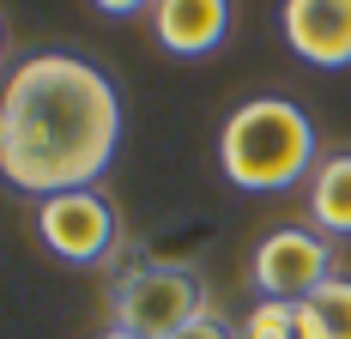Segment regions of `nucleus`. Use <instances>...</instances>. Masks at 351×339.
I'll return each instance as SVG.
<instances>
[{
    "label": "nucleus",
    "mask_w": 351,
    "mask_h": 339,
    "mask_svg": "<svg viewBox=\"0 0 351 339\" xmlns=\"http://www.w3.org/2000/svg\"><path fill=\"white\" fill-rule=\"evenodd\" d=\"M121 145V91L97 61L67 49H36L6 73L0 91V176L31 194L97 188Z\"/></svg>",
    "instance_id": "obj_1"
},
{
    "label": "nucleus",
    "mask_w": 351,
    "mask_h": 339,
    "mask_svg": "<svg viewBox=\"0 0 351 339\" xmlns=\"http://www.w3.org/2000/svg\"><path fill=\"white\" fill-rule=\"evenodd\" d=\"M315 164V121L291 97H248L218 128V170L243 194H285V188L309 182Z\"/></svg>",
    "instance_id": "obj_2"
},
{
    "label": "nucleus",
    "mask_w": 351,
    "mask_h": 339,
    "mask_svg": "<svg viewBox=\"0 0 351 339\" xmlns=\"http://www.w3.org/2000/svg\"><path fill=\"white\" fill-rule=\"evenodd\" d=\"M206 309V279L194 267H176V261H140V267L115 272L109 285V327L140 339H176L188 334Z\"/></svg>",
    "instance_id": "obj_3"
},
{
    "label": "nucleus",
    "mask_w": 351,
    "mask_h": 339,
    "mask_svg": "<svg viewBox=\"0 0 351 339\" xmlns=\"http://www.w3.org/2000/svg\"><path fill=\"white\" fill-rule=\"evenodd\" d=\"M339 272L333 261V242L321 237L315 224H279L254 242V261H248V279L267 303H309L321 285Z\"/></svg>",
    "instance_id": "obj_4"
},
{
    "label": "nucleus",
    "mask_w": 351,
    "mask_h": 339,
    "mask_svg": "<svg viewBox=\"0 0 351 339\" xmlns=\"http://www.w3.org/2000/svg\"><path fill=\"white\" fill-rule=\"evenodd\" d=\"M31 224L43 237V248L55 261H67V267H104L115 255V242H121V218H115L109 194H97V188H73V194L36 200Z\"/></svg>",
    "instance_id": "obj_5"
},
{
    "label": "nucleus",
    "mask_w": 351,
    "mask_h": 339,
    "mask_svg": "<svg viewBox=\"0 0 351 339\" xmlns=\"http://www.w3.org/2000/svg\"><path fill=\"white\" fill-rule=\"evenodd\" d=\"M285 49L309 67H351V0H285Z\"/></svg>",
    "instance_id": "obj_6"
},
{
    "label": "nucleus",
    "mask_w": 351,
    "mask_h": 339,
    "mask_svg": "<svg viewBox=\"0 0 351 339\" xmlns=\"http://www.w3.org/2000/svg\"><path fill=\"white\" fill-rule=\"evenodd\" d=\"M230 0H158L152 6V31L158 43L182 55V61H194V55H212L224 36H230Z\"/></svg>",
    "instance_id": "obj_7"
},
{
    "label": "nucleus",
    "mask_w": 351,
    "mask_h": 339,
    "mask_svg": "<svg viewBox=\"0 0 351 339\" xmlns=\"http://www.w3.org/2000/svg\"><path fill=\"white\" fill-rule=\"evenodd\" d=\"M309 224L327 242L351 237V152H327L309 176Z\"/></svg>",
    "instance_id": "obj_8"
},
{
    "label": "nucleus",
    "mask_w": 351,
    "mask_h": 339,
    "mask_svg": "<svg viewBox=\"0 0 351 339\" xmlns=\"http://www.w3.org/2000/svg\"><path fill=\"white\" fill-rule=\"evenodd\" d=\"M297 339H351V272H333L309 303H297Z\"/></svg>",
    "instance_id": "obj_9"
},
{
    "label": "nucleus",
    "mask_w": 351,
    "mask_h": 339,
    "mask_svg": "<svg viewBox=\"0 0 351 339\" xmlns=\"http://www.w3.org/2000/svg\"><path fill=\"white\" fill-rule=\"evenodd\" d=\"M237 334L243 339H297V303H254Z\"/></svg>",
    "instance_id": "obj_10"
},
{
    "label": "nucleus",
    "mask_w": 351,
    "mask_h": 339,
    "mask_svg": "<svg viewBox=\"0 0 351 339\" xmlns=\"http://www.w3.org/2000/svg\"><path fill=\"white\" fill-rule=\"evenodd\" d=\"M176 339H237V327H230L224 315H200L188 334H176Z\"/></svg>",
    "instance_id": "obj_11"
},
{
    "label": "nucleus",
    "mask_w": 351,
    "mask_h": 339,
    "mask_svg": "<svg viewBox=\"0 0 351 339\" xmlns=\"http://www.w3.org/2000/svg\"><path fill=\"white\" fill-rule=\"evenodd\" d=\"M97 339H140V334H121V327H104Z\"/></svg>",
    "instance_id": "obj_12"
},
{
    "label": "nucleus",
    "mask_w": 351,
    "mask_h": 339,
    "mask_svg": "<svg viewBox=\"0 0 351 339\" xmlns=\"http://www.w3.org/2000/svg\"><path fill=\"white\" fill-rule=\"evenodd\" d=\"M237 339H243V334H237Z\"/></svg>",
    "instance_id": "obj_13"
}]
</instances>
